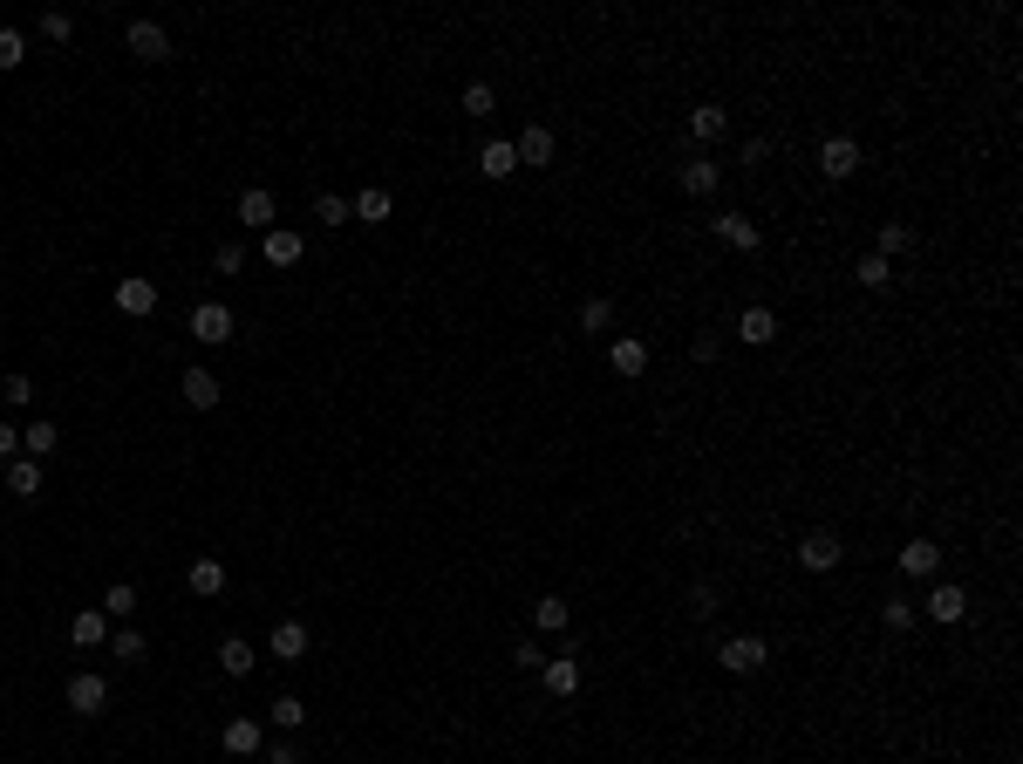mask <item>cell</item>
I'll use <instances>...</instances> for the list:
<instances>
[{
	"label": "cell",
	"instance_id": "7402d4cb",
	"mask_svg": "<svg viewBox=\"0 0 1023 764\" xmlns=\"http://www.w3.org/2000/svg\"><path fill=\"white\" fill-rule=\"evenodd\" d=\"M178 382H185V403H191V410H219V376H212V369H185Z\"/></svg>",
	"mask_w": 1023,
	"mask_h": 764
},
{
	"label": "cell",
	"instance_id": "836d02e7",
	"mask_svg": "<svg viewBox=\"0 0 1023 764\" xmlns=\"http://www.w3.org/2000/svg\"><path fill=\"white\" fill-rule=\"evenodd\" d=\"M103 614H110V621H130V614H137V587H130V580H116L110 594H103Z\"/></svg>",
	"mask_w": 1023,
	"mask_h": 764
},
{
	"label": "cell",
	"instance_id": "277c9868",
	"mask_svg": "<svg viewBox=\"0 0 1023 764\" xmlns=\"http://www.w3.org/2000/svg\"><path fill=\"white\" fill-rule=\"evenodd\" d=\"M62 703H69L76 717H103V710H110V683H103L96 669H82V676H69V689H62Z\"/></svg>",
	"mask_w": 1023,
	"mask_h": 764
},
{
	"label": "cell",
	"instance_id": "603a6c76",
	"mask_svg": "<svg viewBox=\"0 0 1023 764\" xmlns=\"http://www.w3.org/2000/svg\"><path fill=\"white\" fill-rule=\"evenodd\" d=\"M478 171H485V178H512V171H519V151H512V137H492V144L478 151Z\"/></svg>",
	"mask_w": 1023,
	"mask_h": 764
},
{
	"label": "cell",
	"instance_id": "f1b7e54d",
	"mask_svg": "<svg viewBox=\"0 0 1023 764\" xmlns=\"http://www.w3.org/2000/svg\"><path fill=\"white\" fill-rule=\"evenodd\" d=\"M21 458H35V464H48V458H55V423H48V417L21 430Z\"/></svg>",
	"mask_w": 1023,
	"mask_h": 764
},
{
	"label": "cell",
	"instance_id": "4316f807",
	"mask_svg": "<svg viewBox=\"0 0 1023 764\" xmlns=\"http://www.w3.org/2000/svg\"><path fill=\"white\" fill-rule=\"evenodd\" d=\"M185 580H191V594H226V560H212V553H205V560H191Z\"/></svg>",
	"mask_w": 1023,
	"mask_h": 764
},
{
	"label": "cell",
	"instance_id": "f35d334b",
	"mask_svg": "<svg viewBox=\"0 0 1023 764\" xmlns=\"http://www.w3.org/2000/svg\"><path fill=\"white\" fill-rule=\"evenodd\" d=\"M717 608H723V594L710 587V580H696V587H689V614H696V621H710Z\"/></svg>",
	"mask_w": 1023,
	"mask_h": 764
},
{
	"label": "cell",
	"instance_id": "30bf717a",
	"mask_svg": "<svg viewBox=\"0 0 1023 764\" xmlns=\"http://www.w3.org/2000/svg\"><path fill=\"white\" fill-rule=\"evenodd\" d=\"M717 239L730 246V253H758V246H764V226L751 219V212H723V219H717Z\"/></svg>",
	"mask_w": 1023,
	"mask_h": 764
},
{
	"label": "cell",
	"instance_id": "e0dca14e",
	"mask_svg": "<svg viewBox=\"0 0 1023 764\" xmlns=\"http://www.w3.org/2000/svg\"><path fill=\"white\" fill-rule=\"evenodd\" d=\"M539 676H546V696H560V703H567V696H580V662H573V655H546V669H539Z\"/></svg>",
	"mask_w": 1023,
	"mask_h": 764
},
{
	"label": "cell",
	"instance_id": "5b68a950",
	"mask_svg": "<svg viewBox=\"0 0 1023 764\" xmlns=\"http://www.w3.org/2000/svg\"><path fill=\"white\" fill-rule=\"evenodd\" d=\"M860 164H867V151H860V137H826V144H819V171H826L833 185H846V178H853Z\"/></svg>",
	"mask_w": 1023,
	"mask_h": 764
},
{
	"label": "cell",
	"instance_id": "4dcf8cb0",
	"mask_svg": "<svg viewBox=\"0 0 1023 764\" xmlns=\"http://www.w3.org/2000/svg\"><path fill=\"white\" fill-rule=\"evenodd\" d=\"M457 110H464V116H478V123H485V116H492V110H498V96H492V82H464V96H457Z\"/></svg>",
	"mask_w": 1023,
	"mask_h": 764
},
{
	"label": "cell",
	"instance_id": "b9f144b4",
	"mask_svg": "<svg viewBox=\"0 0 1023 764\" xmlns=\"http://www.w3.org/2000/svg\"><path fill=\"white\" fill-rule=\"evenodd\" d=\"M512 662L539 676V669H546V649H539V635H526V642H512Z\"/></svg>",
	"mask_w": 1023,
	"mask_h": 764
},
{
	"label": "cell",
	"instance_id": "8fae6325",
	"mask_svg": "<svg viewBox=\"0 0 1023 764\" xmlns=\"http://www.w3.org/2000/svg\"><path fill=\"white\" fill-rule=\"evenodd\" d=\"M512 151H519V171H526V164H539V171H546L560 144H553V130H546V123H526V130L512 137Z\"/></svg>",
	"mask_w": 1023,
	"mask_h": 764
},
{
	"label": "cell",
	"instance_id": "60d3db41",
	"mask_svg": "<svg viewBox=\"0 0 1023 764\" xmlns=\"http://www.w3.org/2000/svg\"><path fill=\"white\" fill-rule=\"evenodd\" d=\"M880 621H887L894 635H908V628H914V601H901V594H894V601H880Z\"/></svg>",
	"mask_w": 1023,
	"mask_h": 764
},
{
	"label": "cell",
	"instance_id": "7a4b0ae2",
	"mask_svg": "<svg viewBox=\"0 0 1023 764\" xmlns=\"http://www.w3.org/2000/svg\"><path fill=\"white\" fill-rule=\"evenodd\" d=\"M232 328H239V321H232V307H226V301H198V307H191V342L226 348V342H232Z\"/></svg>",
	"mask_w": 1023,
	"mask_h": 764
},
{
	"label": "cell",
	"instance_id": "ba28073f",
	"mask_svg": "<svg viewBox=\"0 0 1023 764\" xmlns=\"http://www.w3.org/2000/svg\"><path fill=\"white\" fill-rule=\"evenodd\" d=\"M301 253H307V239H301L294 226L260 232V260H266V267H301Z\"/></svg>",
	"mask_w": 1023,
	"mask_h": 764
},
{
	"label": "cell",
	"instance_id": "7c38bea8",
	"mask_svg": "<svg viewBox=\"0 0 1023 764\" xmlns=\"http://www.w3.org/2000/svg\"><path fill=\"white\" fill-rule=\"evenodd\" d=\"M273 219H280V205H273V191H266V185H246V191H239V226L273 232Z\"/></svg>",
	"mask_w": 1023,
	"mask_h": 764
},
{
	"label": "cell",
	"instance_id": "ee69618b",
	"mask_svg": "<svg viewBox=\"0 0 1023 764\" xmlns=\"http://www.w3.org/2000/svg\"><path fill=\"white\" fill-rule=\"evenodd\" d=\"M7 403L28 410V403H35V376H7Z\"/></svg>",
	"mask_w": 1023,
	"mask_h": 764
},
{
	"label": "cell",
	"instance_id": "c3c4849f",
	"mask_svg": "<svg viewBox=\"0 0 1023 764\" xmlns=\"http://www.w3.org/2000/svg\"><path fill=\"white\" fill-rule=\"evenodd\" d=\"M744 164H771V137H744Z\"/></svg>",
	"mask_w": 1023,
	"mask_h": 764
},
{
	"label": "cell",
	"instance_id": "52a82bcc",
	"mask_svg": "<svg viewBox=\"0 0 1023 764\" xmlns=\"http://www.w3.org/2000/svg\"><path fill=\"white\" fill-rule=\"evenodd\" d=\"M260 744H266L260 717H226V730H219V751L226 758H260Z\"/></svg>",
	"mask_w": 1023,
	"mask_h": 764
},
{
	"label": "cell",
	"instance_id": "ac0fdd59",
	"mask_svg": "<svg viewBox=\"0 0 1023 764\" xmlns=\"http://www.w3.org/2000/svg\"><path fill=\"white\" fill-rule=\"evenodd\" d=\"M607 362H614V376H621V382L648 376V342H635V335H621V342L607 348Z\"/></svg>",
	"mask_w": 1023,
	"mask_h": 764
},
{
	"label": "cell",
	"instance_id": "5bb4252c",
	"mask_svg": "<svg viewBox=\"0 0 1023 764\" xmlns=\"http://www.w3.org/2000/svg\"><path fill=\"white\" fill-rule=\"evenodd\" d=\"M689 137H696V144H723V137H730V110H723V103H696V110H689Z\"/></svg>",
	"mask_w": 1023,
	"mask_h": 764
},
{
	"label": "cell",
	"instance_id": "9c48e42d",
	"mask_svg": "<svg viewBox=\"0 0 1023 764\" xmlns=\"http://www.w3.org/2000/svg\"><path fill=\"white\" fill-rule=\"evenodd\" d=\"M151 307H157V280H144V273H123V280H116V314L144 321Z\"/></svg>",
	"mask_w": 1023,
	"mask_h": 764
},
{
	"label": "cell",
	"instance_id": "7dc6e473",
	"mask_svg": "<svg viewBox=\"0 0 1023 764\" xmlns=\"http://www.w3.org/2000/svg\"><path fill=\"white\" fill-rule=\"evenodd\" d=\"M260 751H266V764H301V751H294L287 737H280V744H260Z\"/></svg>",
	"mask_w": 1023,
	"mask_h": 764
},
{
	"label": "cell",
	"instance_id": "ab89813d",
	"mask_svg": "<svg viewBox=\"0 0 1023 764\" xmlns=\"http://www.w3.org/2000/svg\"><path fill=\"white\" fill-rule=\"evenodd\" d=\"M273 724H280V730H301L307 724V703H301V696H273Z\"/></svg>",
	"mask_w": 1023,
	"mask_h": 764
},
{
	"label": "cell",
	"instance_id": "2e32d148",
	"mask_svg": "<svg viewBox=\"0 0 1023 764\" xmlns=\"http://www.w3.org/2000/svg\"><path fill=\"white\" fill-rule=\"evenodd\" d=\"M737 342L771 348L778 342V314H771V307H744V314H737Z\"/></svg>",
	"mask_w": 1023,
	"mask_h": 764
},
{
	"label": "cell",
	"instance_id": "6da1fadb",
	"mask_svg": "<svg viewBox=\"0 0 1023 764\" xmlns=\"http://www.w3.org/2000/svg\"><path fill=\"white\" fill-rule=\"evenodd\" d=\"M764 662H771V642L764 635H730V642H717V669H730V676H758Z\"/></svg>",
	"mask_w": 1023,
	"mask_h": 764
},
{
	"label": "cell",
	"instance_id": "d6a6232c",
	"mask_svg": "<svg viewBox=\"0 0 1023 764\" xmlns=\"http://www.w3.org/2000/svg\"><path fill=\"white\" fill-rule=\"evenodd\" d=\"M110 655L123 662V669H137V662H144V635H137V628H116V635H110Z\"/></svg>",
	"mask_w": 1023,
	"mask_h": 764
},
{
	"label": "cell",
	"instance_id": "484cf974",
	"mask_svg": "<svg viewBox=\"0 0 1023 764\" xmlns=\"http://www.w3.org/2000/svg\"><path fill=\"white\" fill-rule=\"evenodd\" d=\"M253 662H260V655H253L246 635H226V642H219V669H226V676H253Z\"/></svg>",
	"mask_w": 1023,
	"mask_h": 764
},
{
	"label": "cell",
	"instance_id": "9a60e30c",
	"mask_svg": "<svg viewBox=\"0 0 1023 764\" xmlns=\"http://www.w3.org/2000/svg\"><path fill=\"white\" fill-rule=\"evenodd\" d=\"M901 573H908V580H935V573H942V546H935V539H908V546H901Z\"/></svg>",
	"mask_w": 1023,
	"mask_h": 764
},
{
	"label": "cell",
	"instance_id": "3957f363",
	"mask_svg": "<svg viewBox=\"0 0 1023 764\" xmlns=\"http://www.w3.org/2000/svg\"><path fill=\"white\" fill-rule=\"evenodd\" d=\"M839 560H846V539H839L833 526H819V533L798 539V567H805V573H833Z\"/></svg>",
	"mask_w": 1023,
	"mask_h": 764
},
{
	"label": "cell",
	"instance_id": "7bdbcfd3",
	"mask_svg": "<svg viewBox=\"0 0 1023 764\" xmlns=\"http://www.w3.org/2000/svg\"><path fill=\"white\" fill-rule=\"evenodd\" d=\"M212 267H219V273H239V267H246V246H239V239H226V246L212 253Z\"/></svg>",
	"mask_w": 1023,
	"mask_h": 764
},
{
	"label": "cell",
	"instance_id": "4fadbf2b",
	"mask_svg": "<svg viewBox=\"0 0 1023 764\" xmlns=\"http://www.w3.org/2000/svg\"><path fill=\"white\" fill-rule=\"evenodd\" d=\"M962 614H969V594H962L955 580H935V587H928V621H942V628H955Z\"/></svg>",
	"mask_w": 1023,
	"mask_h": 764
},
{
	"label": "cell",
	"instance_id": "cb8c5ba5",
	"mask_svg": "<svg viewBox=\"0 0 1023 764\" xmlns=\"http://www.w3.org/2000/svg\"><path fill=\"white\" fill-rule=\"evenodd\" d=\"M41 478H48V464H35V458L7 464V492H14V498H41Z\"/></svg>",
	"mask_w": 1023,
	"mask_h": 764
},
{
	"label": "cell",
	"instance_id": "1f68e13d",
	"mask_svg": "<svg viewBox=\"0 0 1023 764\" xmlns=\"http://www.w3.org/2000/svg\"><path fill=\"white\" fill-rule=\"evenodd\" d=\"M580 328H587V335H607V328H614V301H607V294L580 301Z\"/></svg>",
	"mask_w": 1023,
	"mask_h": 764
},
{
	"label": "cell",
	"instance_id": "d6986e66",
	"mask_svg": "<svg viewBox=\"0 0 1023 764\" xmlns=\"http://www.w3.org/2000/svg\"><path fill=\"white\" fill-rule=\"evenodd\" d=\"M717 185H723V164H717V157H689V164H682V191H689V198H710Z\"/></svg>",
	"mask_w": 1023,
	"mask_h": 764
},
{
	"label": "cell",
	"instance_id": "74e56055",
	"mask_svg": "<svg viewBox=\"0 0 1023 764\" xmlns=\"http://www.w3.org/2000/svg\"><path fill=\"white\" fill-rule=\"evenodd\" d=\"M314 219H321V226H348L355 212H348V198H335V191H321V198H314Z\"/></svg>",
	"mask_w": 1023,
	"mask_h": 764
},
{
	"label": "cell",
	"instance_id": "ffe728a7",
	"mask_svg": "<svg viewBox=\"0 0 1023 764\" xmlns=\"http://www.w3.org/2000/svg\"><path fill=\"white\" fill-rule=\"evenodd\" d=\"M69 642H76V649H103V642H110V614H103V608H82L76 621H69Z\"/></svg>",
	"mask_w": 1023,
	"mask_h": 764
},
{
	"label": "cell",
	"instance_id": "83f0119b",
	"mask_svg": "<svg viewBox=\"0 0 1023 764\" xmlns=\"http://www.w3.org/2000/svg\"><path fill=\"white\" fill-rule=\"evenodd\" d=\"M567 621H573V608H567V601H560V594H546V601H532V628H539V635H560Z\"/></svg>",
	"mask_w": 1023,
	"mask_h": 764
},
{
	"label": "cell",
	"instance_id": "8d00e7d4",
	"mask_svg": "<svg viewBox=\"0 0 1023 764\" xmlns=\"http://www.w3.org/2000/svg\"><path fill=\"white\" fill-rule=\"evenodd\" d=\"M908 246H914V232L901 226V219H887V226H880V246H873V253H880V260H894V253H908Z\"/></svg>",
	"mask_w": 1023,
	"mask_h": 764
},
{
	"label": "cell",
	"instance_id": "d4e9b609",
	"mask_svg": "<svg viewBox=\"0 0 1023 764\" xmlns=\"http://www.w3.org/2000/svg\"><path fill=\"white\" fill-rule=\"evenodd\" d=\"M307 655V621H280L273 628V662H301Z\"/></svg>",
	"mask_w": 1023,
	"mask_h": 764
},
{
	"label": "cell",
	"instance_id": "bcb514c9",
	"mask_svg": "<svg viewBox=\"0 0 1023 764\" xmlns=\"http://www.w3.org/2000/svg\"><path fill=\"white\" fill-rule=\"evenodd\" d=\"M14 458H21V430L0 417V464H14Z\"/></svg>",
	"mask_w": 1023,
	"mask_h": 764
},
{
	"label": "cell",
	"instance_id": "e575fe53",
	"mask_svg": "<svg viewBox=\"0 0 1023 764\" xmlns=\"http://www.w3.org/2000/svg\"><path fill=\"white\" fill-rule=\"evenodd\" d=\"M21 62H28V35H21V28H0V76L21 69Z\"/></svg>",
	"mask_w": 1023,
	"mask_h": 764
},
{
	"label": "cell",
	"instance_id": "44dd1931",
	"mask_svg": "<svg viewBox=\"0 0 1023 764\" xmlns=\"http://www.w3.org/2000/svg\"><path fill=\"white\" fill-rule=\"evenodd\" d=\"M348 212H355L362 226H382V219L396 212V198H389V191H382V185H369V191H355V198H348Z\"/></svg>",
	"mask_w": 1023,
	"mask_h": 764
},
{
	"label": "cell",
	"instance_id": "f546056e",
	"mask_svg": "<svg viewBox=\"0 0 1023 764\" xmlns=\"http://www.w3.org/2000/svg\"><path fill=\"white\" fill-rule=\"evenodd\" d=\"M853 280H860L867 294H880V287H894V260H880V253H867V260L853 267Z\"/></svg>",
	"mask_w": 1023,
	"mask_h": 764
},
{
	"label": "cell",
	"instance_id": "8992f818",
	"mask_svg": "<svg viewBox=\"0 0 1023 764\" xmlns=\"http://www.w3.org/2000/svg\"><path fill=\"white\" fill-rule=\"evenodd\" d=\"M123 48H130L137 62H171V35H164V21H130V28H123Z\"/></svg>",
	"mask_w": 1023,
	"mask_h": 764
},
{
	"label": "cell",
	"instance_id": "d590c367",
	"mask_svg": "<svg viewBox=\"0 0 1023 764\" xmlns=\"http://www.w3.org/2000/svg\"><path fill=\"white\" fill-rule=\"evenodd\" d=\"M35 28H41V35H48V41H55V48H62V41H76V14H62V7H48V14H41Z\"/></svg>",
	"mask_w": 1023,
	"mask_h": 764
},
{
	"label": "cell",
	"instance_id": "f6af8a7d",
	"mask_svg": "<svg viewBox=\"0 0 1023 764\" xmlns=\"http://www.w3.org/2000/svg\"><path fill=\"white\" fill-rule=\"evenodd\" d=\"M689 355H696V362H717V355H723V335H710V328H703V335L689 342Z\"/></svg>",
	"mask_w": 1023,
	"mask_h": 764
}]
</instances>
